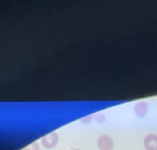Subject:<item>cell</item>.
I'll list each match as a JSON object with an SVG mask.
<instances>
[{
    "label": "cell",
    "mask_w": 157,
    "mask_h": 150,
    "mask_svg": "<svg viewBox=\"0 0 157 150\" xmlns=\"http://www.w3.org/2000/svg\"><path fill=\"white\" fill-rule=\"evenodd\" d=\"M24 150H39V145H38L37 142H34L30 144V145H28Z\"/></svg>",
    "instance_id": "cell-5"
},
{
    "label": "cell",
    "mask_w": 157,
    "mask_h": 150,
    "mask_svg": "<svg viewBox=\"0 0 157 150\" xmlns=\"http://www.w3.org/2000/svg\"><path fill=\"white\" fill-rule=\"evenodd\" d=\"M75 150H78V149H75Z\"/></svg>",
    "instance_id": "cell-8"
},
{
    "label": "cell",
    "mask_w": 157,
    "mask_h": 150,
    "mask_svg": "<svg viewBox=\"0 0 157 150\" xmlns=\"http://www.w3.org/2000/svg\"><path fill=\"white\" fill-rule=\"evenodd\" d=\"M144 145L147 150H157V135H147L144 139Z\"/></svg>",
    "instance_id": "cell-3"
},
{
    "label": "cell",
    "mask_w": 157,
    "mask_h": 150,
    "mask_svg": "<svg viewBox=\"0 0 157 150\" xmlns=\"http://www.w3.org/2000/svg\"><path fill=\"white\" fill-rule=\"evenodd\" d=\"M98 147L101 150H112L114 147L113 140L111 137L107 135H102L99 139H98Z\"/></svg>",
    "instance_id": "cell-2"
},
{
    "label": "cell",
    "mask_w": 157,
    "mask_h": 150,
    "mask_svg": "<svg viewBox=\"0 0 157 150\" xmlns=\"http://www.w3.org/2000/svg\"><path fill=\"white\" fill-rule=\"evenodd\" d=\"M147 111H148V103L139 102L135 105V112L141 118H144L146 116Z\"/></svg>",
    "instance_id": "cell-4"
},
{
    "label": "cell",
    "mask_w": 157,
    "mask_h": 150,
    "mask_svg": "<svg viewBox=\"0 0 157 150\" xmlns=\"http://www.w3.org/2000/svg\"><path fill=\"white\" fill-rule=\"evenodd\" d=\"M58 141H59V136L56 132H52L50 134L41 138V143L47 149L54 148L58 144Z\"/></svg>",
    "instance_id": "cell-1"
},
{
    "label": "cell",
    "mask_w": 157,
    "mask_h": 150,
    "mask_svg": "<svg viewBox=\"0 0 157 150\" xmlns=\"http://www.w3.org/2000/svg\"><path fill=\"white\" fill-rule=\"evenodd\" d=\"M96 119H97V121H98V122L102 123L103 121H105L106 117H105V115H104L103 113H97V115H96Z\"/></svg>",
    "instance_id": "cell-6"
},
{
    "label": "cell",
    "mask_w": 157,
    "mask_h": 150,
    "mask_svg": "<svg viewBox=\"0 0 157 150\" xmlns=\"http://www.w3.org/2000/svg\"><path fill=\"white\" fill-rule=\"evenodd\" d=\"M91 119H93V116H88V117H86V118L82 119V122H90Z\"/></svg>",
    "instance_id": "cell-7"
}]
</instances>
